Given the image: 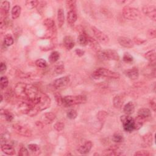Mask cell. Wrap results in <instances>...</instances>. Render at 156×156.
Returning a JSON list of instances; mask_svg holds the SVG:
<instances>
[{
    "instance_id": "cell-30",
    "label": "cell",
    "mask_w": 156,
    "mask_h": 156,
    "mask_svg": "<svg viewBox=\"0 0 156 156\" xmlns=\"http://www.w3.org/2000/svg\"><path fill=\"white\" fill-rule=\"evenodd\" d=\"M21 12H22L21 7L20 6H15L12 8V11H11V15H12V18L14 20L20 17V15Z\"/></svg>"
},
{
    "instance_id": "cell-4",
    "label": "cell",
    "mask_w": 156,
    "mask_h": 156,
    "mask_svg": "<svg viewBox=\"0 0 156 156\" xmlns=\"http://www.w3.org/2000/svg\"><path fill=\"white\" fill-rule=\"evenodd\" d=\"M98 56L102 60L105 61H118L120 56L116 51L112 50H101L97 53Z\"/></svg>"
},
{
    "instance_id": "cell-36",
    "label": "cell",
    "mask_w": 156,
    "mask_h": 156,
    "mask_svg": "<svg viewBox=\"0 0 156 156\" xmlns=\"http://www.w3.org/2000/svg\"><path fill=\"white\" fill-rule=\"evenodd\" d=\"M38 2L37 0H28L26 1V6L28 9H32L37 7Z\"/></svg>"
},
{
    "instance_id": "cell-43",
    "label": "cell",
    "mask_w": 156,
    "mask_h": 156,
    "mask_svg": "<svg viewBox=\"0 0 156 156\" xmlns=\"http://www.w3.org/2000/svg\"><path fill=\"white\" fill-rule=\"evenodd\" d=\"M65 124L62 122H57L54 125V129L57 132H61L64 129Z\"/></svg>"
},
{
    "instance_id": "cell-55",
    "label": "cell",
    "mask_w": 156,
    "mask_h": 156,
    "mask_svg": "<svg viewBox=\"0 0 156 156\" xmlns=\"http://www.w3.org/2000/svg\"><path fill=\"white\" fill-rule=\"evenodd\" d=\"M150 105L151 107V109L153 110L154 112H155V109H156V104H155V98L151 100L150 101Z\"/></svg>"
},
{
    "instance_id": "cell-1",
    "label": "cell",
    "mask_w": 156,
    "mask_h": 156,
    "mask_svg": "<svg viewBox=\"0 0 156 156\" xmlns=\"http://www.w3.org/2000/svg\"><path fill=\"white\" fill-rule=\"evenodd\" d=\"M87 101V98L83 95L66 96L63 98L62 105L70 107L74 105L84 104Z\"/></svg>"
},
{
    "instance_id": "cell-28",
    "label": "cell",
    "mask_w": 156,
    "mask_h": 156,
    "mask_svg": "<svg viewBox=\"0 0 156 156\" xmlns=\"http://www.w3.org/2000/svg\"><path fill=\"white\" fill-rule=\"evenodd\" d=\"M77 42L81 46H86L88 44V35L85 33L81 34L77 37Z\"/></svg>"
},
{
    "instance_id": "cell-18",
    "label": "cell",
    "mask_w": 156,
    "mask_h": 156,
    "mask_svg": "<svg viewBox=\"0 0 156 156\" xmlns=\"http://www.w3.org/2000/svg\"><path fill=\"white\" fill-rule=\"evenodd\" d=\"M122 154L121 151H120L116 146H113L104 151V155H120Z\"/></svg>"
},
{
    "instance_id": "cell-38",
    "label": "cell",
    "mask_w": 156,
    "mask_h": 156,
    "mask_svg": "<svg viewBox=\"0 0 156 156\" xmlns=\"http://www.w3.org/2000/svg\"><path fill=\"white\" fill-rule=\"evenodd\" d=\"M66 8L69 9V11H75L76 6V1H66Z\"/></svg>"
},
{
    "instance_id": "cell-5",
    "label": "cell",
    "mask_w": 156,
    "mask_h": 156,
    "mask_svg": "<svg viewBox=\"0 0 156 156\" xmlns=\"http://www.w3.org/2000/svg\"><path fill=\"white\" fill-rule=\"evenodd\" d=\"M121 121L123 124V129L125 131L131 132L134 129V121L130 115H124L120 117Z\"/></svg>"
},
{
    "instance_id": "cell-31",
    "label": "cell",
    "mask_w": 156,
    "mask_h": 156,
    "mask_svg": "<svg viewBox=\"0 0 156 156\" xmlns=\"http://www.w3.org/2000/svg\"><path fill=\"white\" fill-rule=\"evenodd\" d=\"M138 115H140L146 119L151 115V113L149 109L142 108L138 111Z\"/></svg>"
},
{
    "instance_id": "cell-20",
    "label": "cell",
    "mask_w": 156,
    "mask_h": 156,
    "mask_svg": "<svg viewBox=\"0 0 156 156\" xmlns=\"http://www.w3.org/2000/svg\"><path fill=\"white\" fill-rule=\"evenodd\" d=\"M1 150L4 154L7 155H13L15 154V150L14 148L12 146L7 143H4L1 145Z\"/></svg>"
},
{
    "instance_id": "cell-40",
    "label": "cell",
    "mask_w": 156,
    "mask_h": 156,
    "mask_svg": "<svg viewBox=\"0 0 156 156\" xmlns=\"http://www.w3.org/2000/svg\"><path fill=\"white\" fill-rule=\"evenodd\" d=\"M112 140L115 143H121L124 140L123 136L120 134L116 133L112 136Z\"/></svg>"
},
{
    "instance_id": "cell-21",
    "label": "cell",
    "mask_w": 156,
    "mask_h": 156,
    "mask_svg": "<svg viewBox=\"0 0 156 156\" xmlns=\"http://www.w3.org/2000/svg\"><path fill=\"white\" fill-rule=\"evenodd\" d=\"M63 43L64 46L68 50H72L74 46V42L73 39L70 36H66L63 40Z\"/></svg>"
},
{
    "instance_id": "cell-14",
    "label": "cell",
    "mask_w": 156,
    "mask_h": 156,
    "mask_svg": "<svg viewBox=\"0 0 156 156\" xmlns=\"http://www.w3.org/2000/svg\"><path fill=\"white\" fill-rule=\"evenodd\" d=\"M93 147V143L91 141H87L77 149L78 152L81 154H87L89 153Z\"/></svg>"
},
{
    "instance_id": "cell-54",
    "label": "cell",
    "mask_w": 156,
    "mask_h": 156,
    "mask_svg": "<svg viewBox=\"0 0 156 156\" xmlns=\"http://www.w3.org/2000/svg\"><path fill=\"white\" fill-rule=\"evenodd\" d=\"M9 138H10V135L6 133V134H4L1 135V140L2 142H5V143H6V142L9 139Z\"/></svg>"
},
{
    "instance_id": "cell-32",
    "label": "cell",
    "mask_w": 156,
    "mask_h": 156,
    "mask_svg": "<svg viewBox=\"0 0 156 156\" xmlns=\"http://www.w3.org/2000/svg\"><path fill=\"white\" fill-rule=\"evenodd\" d=\"M60 57V54L57 51H53L51 53L50 56H49V61L51 64L56 63Z\"/></svg>"
},
{
    "instance_id": "cell-46",
    "label": "cell",
    "mask_w": 156,
    "mask_h": 156,
    "mask_svg": "<svg viewBox=\"0 0 156 156\" xmlns=\"http://www.w3.org/2000/svg\"><path fill=\"white\" fill-rule=\"evenodd\" d=\"M123 61L126 63H131L133 61L134 58L133 57L128 53H126L123 57Z\"/></svg>"
},
{
    "instance_id": "cell-15",
    "label": "cell",
    "mask_w": 156,
    "mask_h": 156,
    "mask_svg": "<svg viewBox=\"0 0 156 156\" xmlns=\"http://www.w3.org/2000/svg\"><path fill=\"white\" fill-rule=\"evenodd\" d=\"M118 42L121 46L124 48H133L134 46V42L128 37H120L118 39Z\"/></svg>"
},
{
    "instance_id": "cell-22",
    "label": "cell",
    "mask_w": 156,
    "mask_h": 156,
    "mask_svg": "<svg viewBox=\"0 0 156 156\" xmlns=\"http://www.w3.org/2000/svg\"><path fill=\"white\" fill-rule=\"evenodd\" d=\"M134 129L135 130H139L143 125L145 121V118L140 115H138L134 120Z\"/></svg>"
},
{
    "instance_id": "cell-27",
    "label": "cell",
    "mask_w": 156,
    "mask_h": 156,
    "mask_svg": "<svg viewBox=\"0 0 156 156\" xmlns=\"http://www.w3.org/2000/svg\"><path fill=\"white\" fill-rule=\"evenodd\" d=\"M56 115L52 112H48L43 115V120L47 124L51 123L56 119Z\"/></svg>"
},
{
    "instance_id": "cell-41",
    "label": "cell",
    "mask_w": 156,
    "mask_h": 156,
    "mask_svg": "<svg viewBox=\"0 0 156 156\" xmlns=\"http://www.w3.org/2000/svg\"><path fill=\"white\" fill-rule=\"evenodd\" d=\"M29 150L33 153H38L40 152V148L36 144H30L28 145Z\"/></svg>"
},
{
    "instance_id": "cell-35",
    "label": "cell",
    "mask_w": 156,
    "mask_h": 156,
    "mask_svg": "<svg viewBox=\"0 0 156 156\" xmlns=\"http://www.w3.org/2000/svg\"><path fill=\"white\" fill-rule=\"evenodd\" d=\"M64 64L62 62L57 63L54 66V71L57 74H62L64 72Z\"/></svg>"
},
{
    "instance_id": "cell-19",
    "label": "cell",
    "mask_w": 156,
    "mask_h": 156,
    "mask_svg": "<svg viewBox=\"0 0 156 156\" xmlns=\"http://www.w3.org/2000/svg\"><path fill=\"white\" fill-rule=\"evenodd\" d=\"M10 3L7 1L2 2L1 5V18H6L9 13L10 9Z\"/></svg>"
},
{
    "instance_id": "cell-8",
    "label": "cell",
    "mask_w": 156,
    "mask_h": 156,
    "mask_svg": "<svg viewBox=\"0 0 156 156\" xmlns=\"http://www.w3.org/2000/svg\"><path fill=\"white\" fill-rule=\"evenodd\" d=\"M44 26L46 27L49 34V37H53L56 34L57 29L55 25V22L51 18H46L43 22Z\"/></svg>"
},
{
    "instance_id": "cell-16",
    "label": "cell",
    "mask_w": 156,
    "mask_h": 156,
    "mask_svg": "<svg viewBox=\"0 0 156 156\" xmlns=\"http://www.w3.org/2000/svg\"><path fill=\"white\" fill-rule=\"evenodd\" d=\"M88 43L89 44L92 50L95 52L98 53L101 50V46L100 45L98 42V40H96V39H95L94 38L88 36Z\"/></svg>"
},
{
    "instance_id": "cell-33",
    "label": "cell",
    "mask_w": 156,
    "mask_h": 156,
    "mask_svg": "<svg viewBox=\"0 0 156 156\" xmlns=\"http://www.w3.org/2000/svg\"><path fill=\"white\" fill-rule=\"evenodd\" d=\"M14 38L12 37V35L11 34H6L5 37H4V45L6 46H10L14 44Z\"/></svg>"
},
{
    "instance_id": "cell-26",
    "label": "cell",
    "mask_w": 156,
    "mask_h": 156,
    "mask_svg": "<svg viewBox=\"0 0 156 156\" xmlns=\"http://www.w3.org/2000/svg\"><path fill=\"white\" fill-rule=\"evenodd\" d=\"M77 14L75 11H68L67 14V22L70 25H73L77 20Z\"/></svg>"
},
{
    "instance_id": "cell-7",
    "label": "cell",
    "mask_w": 156,
    "mask_h": 156,
    "mask_svg": "<svg viewBox=\"0 0 156 156\" xmlns=\"http://www.w3.org/2000/svg\"><path fill=\"white\" fill-rule=\"evenodd\" d=\"M92 29L96 38L100 42L103 44H107L109 43V38L106 34H105L104 32L101 31L99 29H98L95 26L92 27Z\"/></svg>"
},
{
    "instance_id": "cell-10",
    "label": "cell",
    "mask_w": 156,
    "mask_h": 156,
    "mask_svg": "<svg viewBox=\"0 0 156 156\" xmlns=\"http://www.w3.org/2000/svg\"><path fill=\"white\" fill-rule=\"evenodd\" d=\"M143 12L153 21L156 20V7L155 6H144L142 9Z\"/></svg>"
},
{
    "instance_id": "cell-3",
    "label": "cell",
    "mask_w": 156,
    "mask_h": 156,
    "mask_svg": "<svg viewBox=\"0 0 156 156\" xmlns=\"http://www.w3.org/2000/svg\"><path fill=\"white\" fill-rule=\"evenodd\" d=\"M123 15L127 20H135L140 17V12L137 9L126 6L123 9Z\"/></svg>"
},
{
    "instance_id": "cell-6",
    "label": "cell",
    "mask_w": 156,
    "mask_h": 156,
    "mask_svg": "<svg viewBox=\"0 0 156 156\" xmlns=\"http://www.w3.org/2000/svg\"><path fill=\"white\" fill-rule=\"evenodd\" d=\"M13 129L18 135L25 136V137H31L32 136V132L26 127L19 124H15L13 125Z\"/></svg>"
},
{
    "instance_id": "cell-51",
    "label": "cell",
    "mask_w": 156,
    "mask_h": 156,
    "mask_svg": "<svg viewBox=\"0 0 156 156\" xmlns=\"http://www.w3.org/2000/svg\"><path fill=\"white\" fill-rule=\"evenodd\" d=\"M56 98V100L58 105H62V100H63V97H62L59 94H57L55 95Z\"/></svg>"
},
{
    "instance_id": "cell-24",
    "label": "cell",
    "mask_w": 156,
    "mask_h": 156,
    "mask_svg": "<svg viewBox=\"0 0 156 156\" xmlns=\"http://www.w3.org/2000/svg\"><path fill=\"white\" fill-rule=\"evenodd\" d=\"M57 22H58V27L61 28L65 22L64 12L63 11V9H59L57 11Z\"/></svg>"
},
{
    "instance_id": "cell-47",
    "label": "cell",
    "mask_w": 156,
    "mask_h": 156,
    "mask_svg": "<svg viewBox=\"0 0 156 156\" xmlns=\"http://www.w3.org/2000/svg\"><path fill=\"white\" fill-rule=\"evenodd\" d=\"M15 92H12L11 90H7L5 93V98L6 100L7 101H11L13 99V97L15 95Z\"/></svg>"
},
{
    "instance_id": "cell-57",
    "label": "cell",
    "mask_w": 156,
    "mask_h": 156,
    "mask_svg": "<svg viewBox=\"0 0 156 156\" xmlns=\"http://www.w3.org/2000/svg\"><path fill=\"white\" fill-rule=\"evenodd\" d=\"M75 53L76 54V55H77L78 56H82L84 55V53H85V51L81 50V49H76V50H75Z\"/></svg>"
},
{
    "instance_id": "cell-29",
    "label": "cell",
    "mask_w": 156,
    "mask_h": 156,
    "mask_svg": "<svg viewBox=\"0 0 156 156\" xmlns=\"http://www.w3.org/2000/svg\"><path fill=\"white\" fill-rule=\"evenodd\" d=\"M146 59L148 60L151 63H155V51L154 50L150 51L144 54Z\"/></svg>"
},
{
    "instance_id": "cell-11",
    "label": "cell",
    "mask_w": 156,
    "mask_h": 156,
    "mask_svg": "<svg viewBox=\"0 0 156 156\" xmlns=\"http://www.w3.org/2000/svg\"><path fill=\"white\" fill-rule=\"evenodd\" d=\"M27 84H25L23 82L18 83L14 89V92L15 95L21 98L26 99V88Z\"/></svg>"
},
{
    "instance_id": "cell-13",
    "label": "cell",
    "mask_w": 156,
    "mask_h": 156,
    "mask_svg": "<svg viewBox=\"0 0 156 156\" xmlns=\"http://www.w3.org/2000/svg\"><path fill=\"white\" fill-rule=\"evenodd\" d=\"M35 106L32 105L31 103H29L28 101L25 102H22L20 104L18 105V110L21 113L23 114L28 115L32 109V107Z\"/></svg>"
},
{
    "instance_id": "cell-17",
    "label": "cell",
    "mask_w": 156,
    "mask_h": 156,
    "mask_svg": "<svg viewBox=\"0 0 156 156\" xmlns=\"http://www.w3.org/2000/svg\"><path fill=\"white\" fill-rule=\"evenodd\" d=\"M124 74L130 78L132 80H135L137 79L139 76V72L137 68L134 67L132 69L128 70L124 72Z\"/></svg>"
},
{
    "instance_id": "cell-39",
    "label": "cell",
    "mask_w": 156,
    "mask_h": 156,
    "mask_svg": "<svg viewBox=\"0 0 156 156\" xmlns=\"http://www.w3.org/2000/svg\"><path fill=\"white\" fill-rule=\"evenodd\" d=\"M107 116V112L104 110L100 111L98 113L97 115L98 119V120L101 123L104 122Z\"/></svg>"
},
{
    "instance_id": "cell-2",
    "label": "cell",
    "mask_w": 156,
    "mask_h": 156,
    "mask_svg": "<svg viewBox=\"0 0 156 156\" xmlns=\"http://www.w3.org/2000/svg\"><path fill=\"white\" fill-rule=\"evenodd\" d=\"M93 77L95 79H99L101 77H109L112 79H118L120 75L118 73L104 68H97L93 73Z\"/></svg>"
},
{
    "instance_id": "cell-53",
    "label": "cell",
    "mask_w": 156,
    "mask_h": 156,
    "mask_svg": "<svg viewBox=\"0 0 156 156\" xmlns=\"http://www.w3.org/2000/svg\"><path fill=\"white\" fill-rule=\"evenodd\" d=\"M17 74L18 75V77H22V78H27V77H29V76H29V74L25 73H23V72H22L21 71H18L17 73Z\"/></svg>"
},
{
    "instance_id": "cell-56",
    "label": "cell",
    "mask_w": 156,
    "mask_h": 156,
    "mask_svg": "<svg viewBox=\"0 0 156 156\" xmlns=\"http://www.w3.org/2000/svg\"><path fill=\"white\" fill-rule=\"evenodd\" d=\"M148 35L151 38H155L156 36V32H155V29H150L149 31H148Z\"/></svg>"
},
{
    "instance_id": "cell-50",
    "label": "cell",
    "mask_w": 156,
    "mask_h": 156,
    "mask_svg": "<svg viewBox=\"0 0 156 156\" xmlns=\"http://www.w3.org/2000/svg\"><path fill=\"white\" fill-rule=\"evenodd\" d=\"M29 152L27 151V150L25 148V147H22L20 148V150H19L18 152V155L19 156H27L29 155Z\"/></svg>"
},
{
    "instance_id": "cell-23",
    "label": "cell",
    "mask_w": 156,
    "mask_h": 156,
    "mask_svg": "<svg viewBox=\"0 0 156 156\" xmlns=\"http://www.w3.org/2000/svg\"><path fill=\"white\" fill-rule=\"evenodd\" d=\"M123 111L126 115H131L134 113L135 111V106L132 102H129L127 103L123 108Z\"/></svg>"
},
{
    "instance_id": "cell-12",
    "label": "cell",
    "mask_w": 156,
    "mask_h": 156,
    "mask_svg": "<svg viewBox=\"0 0 156 156\" xmlns=\"http://www.w3.org/2000/svg\"><path fill=\"white\" fill-rule=\"evenodd\" d=\"M70 82V78L69 76H66L55 80L53 82V85L56 89H62L66 87Z\"/></svg>"
},
{
    "instance_id": "cell-25",
    "label": "cell",
    "mask_w": 156,
    "mask_h": 156,
    "mask_svg": "<svg viewBox=\"0 0 156 156\" xmlns=\"http://www.w3.org/2000/svg\"><path fill=\"white\" fill-rule=\"evenodd\" d=\"M123 102H124V99L121 95L115 96L113 100V105L116 109H120L123 104Z\"/></svg>"
},
{
    "instance_id": "cell-59",
    "label": "cell",
    "mask_w": 156,
    "mask_h": 156,
    "mask_svg": "<svg viewBox=\"0 0 156 156\" xmlns=\"http://www.w3.org/2000/svg\"><path fill=\"white\" fill-rule=\"evenodd\" d=\"M3 100V95L1 94V102H2Z\"/></svg>"
},
{
    "instance_id": "cell-42",
    "label": "cell",
    "mask_w": 156,
    "mask_h": 156,
    "mask_svg": "<svg viewBox=\"0 0 156 156\" xmlns=\"http://www.w3.org/2000/svg\"><path fill=\"white\" fill-rule=\"evenodd\" d=\"M35 65L37 67L40 68H45L47 66V63L46 61L42 59V58L37 60L35 61Z\"/></svg>"
},
{
    "instance_id": "cell-44",
    "label": "cell",
    "mask_w": 156,
    "mask_h": 156,
    "mask_svg": "<svg viewBox=\"0 0 156 156\" xmlns=\"http://www.w3.org/2000/svg\"><path fill=\"white\" fill-rule=\"evenodd\" d=\"M66 116H67L68 118H69L70 120H74L77 117V113L76 110L73 109H71L69 111H68L66 113Z\"/></svg>"
},
{
    "instance_id": "cell-9",
    "label": "cell",
    "mask_w": 156,
    "mask_h": 156,
    "mask_svg": "<svg viewBox=\"0 0 156 156\" xmlns=\"http://www.w3.org/2000/svg\"><path fill=\"white\" fill-rule=\"evenodd\" d=\"M51 101L50 97L46 95V94L42 93L41 100L40 103H38V104L35 107L38 109L39 111H43L48 109V107H50L51 105Z\"/></svg>"
},
{
    "instance_id": "cell-52",
    "label": "cell",
    "mask_w": 156,
    "mask_h": 156,
    "mask_svg": "<svg viewBox=\"0 0 156 156\" xmlns=\"http://www.w3.org/2000/svg\"><path fill=\"white\" fill-rule=\"evenodd\" d=\"M7 70V66L5 63L2 62L1 64V65H0V73H1V74H4Z\"/></svg>"
},
{
    "instance_id": "cell-48",
    "label": "cell",
    "mask_w": 156,
    "mask_h": 156,
    "mask_svg": "<svg viewBox=\"0 0 156 156\" xmlns=\"http://www.w3.org/2000/svg\"><path fill=\"white\" fill-rule=\"evenodd\" d=\"M46 5V3L45 1H39L37 7V11L40 14H42V12L43 11Z\"/></svg>"
},
{
    "instance_id": "cell-49",
    "label": "cell",
    "mask_w": 156,
    "mask_h": 156,
    "mask_svg": "<svg viewBox=\"0 0 156 156\" xmlns=\"http://www.w3.org/2000/svg\"><path fill=\"white\" fill-rule=\"evenodd\" d=\"M135 156H149L151 155V154L150 153L149 151H145V150H142V151H136L135 154H134Z\"/></svg>"
},
{
    "instance_id": "cell-58",
    "label": "cell",
    "mask_w": 156,
    "mask_h": 156,
    "mask_svg": "<svg viewBox=\"0 0 156 156\" xmlns=\"http://www.w3.org/2000/svg\"><path fill=\"white\" fill-rule=\"evenodd\" d=\"M135 43L136 44H138V45H140V44H142L143 42H144V41H142L141 40H140V39L139 38H136V39H135Z\"/></svg>"
},
{
    "instance_id": "cell-34",
    "label": "cell",
    "mask_w": 156,
    "mask_h": 156,
    "mask_svg": "<svg viewBox=\"0 0 156 156\" xmlns=\"http://www.w3.org/2000/svg\"><path fill=\"white\" fill-rule=\"evenodd\" d=\"M1 113L2 115H4L5 116V118H6V120L8 122H11L13 119H14V116L13 115L9 112L8 110H4V109H1Z\"/></svg>"
},
{
    "instance_id": "cell-37",
    "label": "cell",
    "mask_w": 156,
    "mask_h": 156,
    "mask_svg": "<svg viewBox=\"0 0 156 156\" xmlns=\"http://www.w3.org/2000/svg\"><path fill=\"white\" fill-rule=\"evenodd\" d=\"M143 140L144 143L146 145L150 146L151 144H152V140H153L152 134H146V135H144L143 136Z\"/></svg>"
},
{
    "instance_id": "cell-45",
    "label": "cell",
    "mask_w": 156,
    "mask_h": 156,
    "mask_svg": "<svg viewBox=\"0 0 156 156\" xmlns=\"http://www.w3.org/2000/svg\"><path fill=\"white\" fill-rule=\"evenodd\" d=\"M9 81L6 76H2L1 77V90H4V89L8 86Z\"/></svg>"
}]
</instances>
